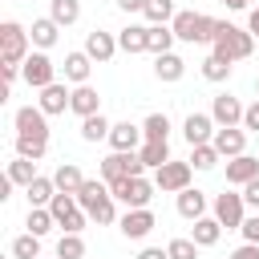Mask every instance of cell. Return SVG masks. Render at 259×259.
<instances>
[{
    "label": "cell",
    "instance_id": "23",
    "mask_svg": "<svg viewBox=\"0 0 259 259\" xmlns=\"http://www.w3.org/2000/svg\"><path fill=\"white\" fill-rule=\"evenodd\" d=\"M53 182H57V190H61V194H77V190L85 186V174H81V166H77V162H61V166H57V174H53Z\"/></svg>",
    "mask_w": 259,
    "mask_h": 259
},
{
    "label": "cell",
    "instance_id": "3",
    "mask_svg": "<svg viewBox=\"0 0 259 259\" xmlns=\"http://www.w3.org/2000/svg\"><path fill=\"white\" fill-rule=\"evenodd\" d=\"M170 28H174V36L186 40V45H214L219 20L206 16V12H178V16L170 20Z\"/></svg>",
    "mask_w": 259,
    "mask_h": 259
},
{
    "label": "cell",
    "instance_id": "32",
    "mask_svg": "<svg viewBox=\"0 0 259 259\" xmlns=\"http://www.w3.org/2000/svg\"><path fill=\"white\" fill-rule=\"evenodd\" d=\"M178 36H174V28L170 24H150V45H146V53H154V57H162V53H170V45H174Z\"/></svg>",
    "mask_w": 259,
    "mask_h": 259
},
{
    "label": "cell",
    "instance_id": "24",
    "mask_svg": "<svg viewBox=\"0 0 259 259\" xmlns=\"http://www.w3.org/2000/svg\"><path fill=\"white\" fill-rule=\"evenodd\" d=\"M146 45H150V28H142V24H130V28H121L117 32V49L121 53H146Z\"/></svg>",
    "mask_w": 259,
    "mask_h": 259
},
{
    "label": "cell",
    "instance_id": "4",
    "mask_svg": "<svg viewBox=\"0 0 259 259\" xmlns=\"http://www.w3.org/2000/svg\"><path fill=\"white\" fill-rule=\"evenodd\" d=\"M28 32H24V24H16V20H4L0 24V61L4 65H24L28 61Z\"/></svg>",
    "mask_w": 259,
    "mask_h": 259
},
{
    "label": "cell",
    "instance_id": "12",
    "mask_svg": "<svg viewBox=\"0 0 259 259\" xmlns=\"http://www.w3.org/2000/svg\"><path fill=\"white\" fill-rule=\"evenodd\" d=\"M210 146L219 150V158H239V154H247V130L243 125H227V130H214V138H210Z\"/></svg>",
    "mask_w": 259,
    "mask_h": 259
},
{
    "label": "cell",
    "instance_id": "16",
    "mask_svg": "<svg viewBox=\"0 0 259 259\" xmlns=\"http://www.w3.org/2000/svg\"><path fill=\"white\" fill-rule=\"evenodd\" d=\"M85 53H89V61L105 65V61L117 53V36H113V32H105V28H93V32L85 36Z\"/></svg>",
    "mask_w": 259,
    "mask_h": 259
},
{
    "label": "cell",
    "instance_id": "43",
    "mask_svg": "<svg viewBox=\"0 0 259 259\" xmlns=\"http://www.w3.org/2000/svg\"><path fill=\"white\" fill-rule=\"evenodd\" d=\"M243 239H247V243H255V247H259V214H251V219H247V223H243Z\"/></svg>",
    "mask_w": 259,
    "mask_h": 259
},
{
    "label": "cell",
    "instance_id": "28",
    "mask_svg": "<svg viewBox=\"0 0 259 259\" xmlns=\"http://www.w3.org/2000/svg\"><path fill=\"white\" fill-rule=\"evenodd\" d=\"M49 16H53L61 28H69V24L81 20V0H49Z\"/></svg>",
    "mask_w": 259,
    "mask_h": 259
},
{
    "label": "cell",
    "instance_id": "7",
    "mask_svg": "<svg viewBox=\"0 0 259 259\" xmlns=\"http://www.w3.org/2000/svg\"><path fill=\"white\" fill-rule=\"evenodd\" d=\"M214 219H219L227 231H243V223H247V202H243V194H235V190L214 194Z\"/></svg>",
    "mask_w": 259,
    "mask_h": 259
},
{
    "label": "cell",
    "instance_id": "27",
    "mask_svg": "<svg viewBox=\"0 0 259 259\" xmlns=\"http://www.w3.org/2000/svg\"><path fill=\"white\" fill-rule=\"evenodd\" d=\"M24 227H28V235L45 239V235L57 227V219H53V210H49V206H28V219H24Z\"/></svg>",
    "mask_w": 259,
    "mask_h": 259
},
{
    "label": "cell",
    "instance_id": "8",
    "mask_svg": "<svg viewBox=\"0 0 259 259\" xmlns=\"http://www.w3.org/2000/svg\"><path fill=\"white\" fill-rule=\"evenodd\" d=\"M146 166H142V158H138V150L134 154H109V158H101V178L113 186V182H121V178H138Z\"/></svg>",
    "mask_w": 259,
    "mask_h": 259
},
{
    "label": "cell",
    "instance_id": "33",
    "mask_svg": "<svg viewBox=\"0 0 259 259\" xmlns=\"http://www.w3.org/2000/svg\"><path fill=\"white\" fill-rule=\"evenodd\" d=\"M8 178H12L16 186L28 190V186L36 182V162H28V158H12V162H8Z\"/></svg>",
    "mask_w": 259,
    "mask_h": 259
},
{
    "label": "cell",
    "instance_id": "26",
    "mask_svg": "<svg viewBox=\"0 0 259 259\" xmlns=\"http://www.w3.org/2000/svg\"><path fill=\"white\" fill-rule=\"evenodd\" d=\"M219 235H223V223L219 219H194V227H190V239L198 243V247H214L219 243Z\"/></svg>",
    "mask_w": 259,
    "mask_h": 259
},
{
    "label": "cell",
    "instance_id": "14",
    "mask_svg": "<svg viewBox=\"0 0 259 259\" xmlns=\"http://www.w3.org/2000/svg\"><path fill=\"white\" fill-rule=\"evenodd\" d=\"M117 227H121V235H125V239H134V243H138V239H146V235L158 227V219H154V210H150V206H142V210H125Z\"/></svg>",
    "mask_w": 259,
    "mask_h": 259
},
{
    "label": "cell",
    "instance_id": "40",
    "mask_svg": "<svg viewBox=\"0 0 259 259\" xmlns=\"http://www.w3.org/2000/svg\"><path fill=\"white\" fill-rule=\"evenodd\" d=\"M12 255H16V259H40V239H36V235L12 239Z\"/></svg>",
    "mask_w": 259,
    "mask_h": 259
},
{
    "label": "cell",
    "instance_id": "15",
    "mask_svg": "<svg viewBox=\"0 0 259 259\" xmlns=\"http://www.w3.org/2000/svg\"><path fill=\"white\" fill-rule=\"evenodd\" d=\"M214 130H219V125H214L210 113H190V117L182 121V138H186L190 146H206V142L214 138Z\"/></svg>",
    "mask_w": 259,
    "mask_h": 259
},
{
    "label": "cell",
    "instance_id": "19",
    "mask_svg": "<svg viewBox=\"0 0 259 259\" xmlns=\"http://www.w3.org/2000/svg\"><path fill=\"white\" fill-rule=\"evenodd\" d=\"M69 109H73V113L85 121V117L101 113V93H97L93 85H77V89H73V105H69Z\"/></svg>",
    "mask_w": 259,
    "mask_h": 259
},
{
    "label": "cell",
    "instance_id": "6",
    "mask_svg": "<svg viewBox=\"0 0 259 259\" xmlns=\"http://www.w3.org/2000/svg\"><path fill=\"white\" fill-rule=\"evenodd\" d=\"M190 174H194V166L190 162H166V166H158L154 170V186L162 190V194H182L186 186H190Z\"/></svg>",
    "mask_w": 259,
    "mask_h": 259
},
{
    "label": "cell",
    "instance_id": "10",
    "mask_svg": "<svg viewBox=\"0 0 259 259\" xmlns=\"http://www.w3.org/2000/svg\"><path fill=\"white\" fill-rule=\"evenodd\" d=\"M16 134H20V138L49 142V113H45L40 105H20V109H16Z\"/></svg>",
    "mask_w": 259,
    "mask_h": 259
},
{
    "label": "cell",
    "instance_id": "1",
    "mask_svg": "<svg viewBox=\"0 0 259 259\" xmlns=\"http://www.w3.org/2000/svg\"><path fill=\"white\" fill-rule=\"evenodd\" d=\"M113 202H117V198L109 194V182H105V178H85V186L77 190V206H81L93 223H101V227L117 219V206H113Z\"/></svg>",
    "mask_w": 259,
    "mask_h": 259
},
{
    "label": "cell",
    "instance_id": "48",
    "mask_svg": "<svg viewBox=\"0 0 259 259\" xmlns=\"http://www.w3.org/2000/svg\"><path fill=\"white\" fill-rule=\"evenodd\" d=\"M247 32L259 40V8H251V12H247Z\"/></svg>",
    "mask_w": 259,
    "mask_h": 259
},
{
    "label": "cell",
    "instance_id": "38",
    "mask_svg": "<svg viewBox=\"0 0 259 259\" xmlns=\"http://www.w3.org/2000/svg\"><path fill=\"white\" fill-rule=\"evenodd\" d=\"M49 150V142H36V138H20L16 134V158H28V162H40Z\"/></svg>",
    "mask_w": 259,
    "mask_h": 259
},
{
    "label": "cell",
    "instance_id": "11",
    "mask_svg": "<svg viewBox=\"0 0 259 259\" xmlns=\"http://www.w3.org/2000/svg\"><path fill=\"white\" fill-rule=\"evenodd\" d=\"M243 113H247V105H243L239 97H231V93H219V97L210 101V117H214L219 130H227V125H243Z\"/></svg>",
    "mask_w": 259,
    "mask_h": 259
},
{
    "label": "cell",
    "instance_id": "50",
    "mask_svg": "<svg viewBox=\"0 0 259 259\" xmlns=\"http://www.w3.org/2000/svg\"><path fill=\"white\" fill-rule=\"evenodd\" d=\"M255 93H259V77H255Z\"/></svg>",
    "mask_w": 259,
    "mask_h": 259
},
{
    "label": "cell",
    "instance_id": "20",
    "mask_svg": "<svg viewBox=\"0 0 259 259\" xmlns=\"http://www.w3.org/2000/svg\"><path fill=\"white\" fill-rule=\"evenodd\" d=\"M57 36H61V24L53 20V16H40V20H32V28H28V40L45 53V49H53L57 45Z\"/></svg>",
    "mask_w": 259,
    "mask_h": 259
},
{
    "label": "cell",
    "instance_id": "22",
    "mask_svg": "<svg viewBox=\"0 0 259 259\" xmlns=\"http://www.w3.org/2000/svg\"><path fill=\"white\" fill-rule=\"evenodd\" d=\"M182 73H186V61L178 57V53H162V57H154V77L158 81H182Z\"/></svg>",
    "mask_w": 259,
    "mask_h": 259
},
{
    "label": "cell",
    "instance_id": "29",
    "mask_svg": "<svg viewBox=\"0 0 259 259\" xmlns=\"http://www.w3.org/2000/svg\"><path fill=\"white\" fill-rule=\"evenodd\" d=\"M109 130H113V121L105 113H93V117L81 121V138L85 142H109Z\"/></svg>",
    "mask_w": 259,
    "mask_h": 259
},
{
    "label": "cell",
    "instance_id": "41",
    "mask_svg": "<svg viewBox=\"0 0 259 259\" xmlns=\"http://www.w3.org/2000/svg\"><path fill=\"white\" fill-rule=\"evenodd\" d=\"M166 251H170V259H198V243H194L190 235H186V239H170Z\"/></svg>",
    "mask_w": 259,
    "mask_h": 259
},
{
    "label": "cell",
    "instance_id": "44",
    "mask_svg": "<svg viewBox=\"0 0 259 259\" xmlns=\"http://www.w3.org/2000/svg\"><path fill=\"white\" fill-rule=\"evenodd\" d=\"M243 202H247V206H255V210H259V178H255V182H247V186H243Z\"/></svg>",
    "mask_w": 259,
    "mask_h": 259
},
{
    "label": "cell",
    "instance_id": "37",
    "mask_svg": "<svg viewBox=\"0 0 259 259\" xmlns=\"http://www.w3.org/2000/svg\"><path fill=\"white\" fill-rule=\"evenodd\" d=\"M231 69H235V65H231V61H223V57H214V53L202 61V77H206V81H227V77H231Z\"/></svg>",
    "mask_w": 259,
    "mask_h": 259
},
{
    "label": "cell",
    "instance_id": "31",
    "mask_svg": "<svg viewBox=\"0 0 259 259\" xmlns=\"http://www.w3.org/2000/svg\"><path fill=\"white\" fill-rule=\"evenodd\" d=\"M24 194H28V206H49V202L57 198V182L45 178V174H36V182H32Z\"/></svg>",
    "mask_w": 259,
    "mask_h": 259
},
{
    "label": "cell",
    "instance_id": "46",
    "mask_svg": "<svg viewBox=\"0 0 259 259\" xmlns=\"http://www.w3.org/2000/svg\"><path fill=\"white\" fill-rule=\"evenodd\" d=\"M138 259H170V251H162V247H142Z\"/></svg>",
    "mask_w": 259,
    "mask_h": 259
},
{
    "label": "cell",
    "instance_id": "25",
    "mask_svg": "<svg viewBox=\"0 0 259 259\" xmlns=\"http://www.w3.org/2000/svg\"><path fill=\"white\" fill-rule=\"evenodd\" d=\"M178 214H182V219H190V223H194V219H202V214H206V194H202V190H194V186H186V190L178 194Z\"/></svg>",
    "mask_w": 259,
    "mask_h": 259
},
{
    "label": "cell",
    "instance_id": "36",
    "mask_svg": "<svg viewBox=\"0 0 259 259\" xmlns=\"http://www.w3.org/2000/svg\"><path fill=\"white\" fill-rule=\"evenodd\" d=\"M190 166L194 170H214L219 166V150L206 142V146H190Z\"/></svg>",
    "mask_w": 259,
    "mask_h": 259
},
{
    "label": "cell",
    "instance_id": "39",
    "mask_svg": "<svg viewBox=\"0 0 259 259\" xmlns=\"http://www.w3.org/2000/svg\"><path fill=\"white\" fill-rule=\"evenodd\" d=\"M57 259H85V239H81V235H61Z\"/></svg>",
    "mask_w": 259,
    "mask_h": 259
},
{
    "label": "cell",
    "instance_id": "18",
    "mask_svg": "<svg viewBox=\"0 0 259 259\" xmlns=\"http://www.w3.org/2000/svg\"><path fill=\"white\" fill-rule=\"evenodd\" d=\"M49 117H57V113H65L69 105H73V89H65L61 81H53L49 89H40V101H36Z\"/></svg>",
    "mask_w": 259,
    "mask_h": 259
},
{
    "label": "cell",
    "instance_id": "35",
    "mask_svg": "<svg viewBox=\"0 0 259 259\" xmlns=\"http://www.w3.org/2000/svg\"><path fill=\"white\" fill-rule=\"evenodd\" d=\"M150 24H170L178 12H174V0H146V12H142Z\"/></svg>",
    "mask_w": 259,
    "mask_h": 259
},
{
    "label": "cell",
    "instance_id": "9",
    "mask_svg": "<svg viewBox=\"0 0 259 259\" xmlns=\"http://www.w3.org/2000/svg\"><path fill=\"white\" fill-rule=\"evenodd\" d=\"M20 77H24L32 89H49V85L57 81V65H53V61L36 49V53H28V61L20 65Z\"/></svg>",
    "mask_w": 259,
    "mask_h": 259
},
{
    "label": "cell",
    "instance_id": "42",
    "mask_svg": "<svg viewBox=\"0 0 259 259\" xmlns=\"http://www.w3.org/2000/svg\"><path fill=\"white\" fill-rule=\"evenodd\" d=\"M243 130H247V134H259V97L247 105V113H243Z\"/></svg>",
    "mask_w": 259,
    "mask_h": 259
},
{
    "label": "cell",
    "instance_id": "21",
    "mask_svg": "<svg viewBox=\"0 0 259 259\" xmlns=\"http://www.w3.org/2000/svg\"><path fill=\"white\" fill-rule=\"evenodd\" d=\"M89 69H93V61H89L85 49H81V53H65V81H73V85H89Z\"/></svg>",
    "mask_w": 259,
    "mask_h": 259
},
{
    "label": "cell",
    "instance_id": "45",
    "mask_svg": "<svg viewBox=\"0 0 259 259\" xmlns=\"http://www.w3.org/2000/svg\"><path fill=\"white\" fill-rule=\"evenodd\" d=\"M227 259H259V247H255V243H243V247H235Z\"/></svg>",
    "mask_w": 259,
    "mask_h": 259
},
{
    "label": "cell",
    "instance_id": "49",
    "mask_svg": "<svg viewBox=\"0 0 259 259\" xmlns=\"http://www.w3.org/2000/svg\"><path fill=\"white\" fill-rule=\"evenodd\" d=\"M223 4H227L231 12H247V8H251V0H223Z\"/></svg>",
    "mask_w": 259,
    "mask_h": 259
},
{
    "label": "cell",
    "instance_id": "34",
    "mask_svg": "<svg viewBox=\"0 0 259 259\" xmlns=\"http://www.w3.org/2000/svg\"><path fill=\"white\" fill-rule=\"evenodd\" d=\"M142 134H146V142H166L170 138V117L166 113H150L142 121Z\"/></svg>",
    "mask_w": 259,
    "mask_h": 259
},
{
    "label": "cell",
    "instance_id": "17",
    "mask_svg": "<svg viewBox=\"0 0 259 259\" xmlns=\"http://www.w3.org/2000/svg\"><path fill=\"white\" fill-rule=\"evenodd\" d=\"M255 178H259V158L239 154V158L227 162V186H247V182H255Z\"/></svg>",
    "mask_w": 259,
    "mask_h": 259
},
{
    "label": "cell",
    "instance_id": "47",
    "mask_svg": "<svg viewBox=\"0 0 259 259\" xmlns=\"http://www.w3.org/2000/svg\"><path fill=\"white\" fill-rule=\"evenodd\" d=\"M121 12H146V0H117Z\"/></svg>",
    "mask_w": 259,
    "mask_h": 259
},
{
    "label": "cell",
    "instance_id": "30",
    "mask_svg": "<svg viewBox=\"0 0 259 259\" xmlns=\"http://www.w3.org/2000/svg\"><path fill=\"white\" fill-rule=\"evenodd\" d=\"M138 158H142L146 170H158V166L170 162V142H146V146L138 150Z\"/></svg>",
    "mask_w": 259,
    "mask_h": 259
},
{
    "label": "cell",
    "instance_id": "13",
    "mask_svg": "<svg viewBox=\"0 0 259 259\" xmlns=\"http://www.w3.org/2000/svg\"><path fill=\"white\" fill-rule=\"evenodd\" d=\"M109 146H113L117 154H134V150L146 146V134H142V125H134V121H113V130H109Z\"/></svg>",
    "mask_w": 259,
    "mask_h": 259
},
{
    "label": "cell",
    "instance_id": "2",
    "mask_svg": "<svg viewBox=\"0 0 259 259\" xmlns=\"http://www.w3.org/2000/svg\"><path fill=\"white\" fill-rule=\"evenodd\" d=\"M255 53V36L247 32V28H239V24H231V20H219V28H214V57H223V61H247Z\"/></svg>",
    "mask_w": 259,
    "mask_h": 259
},
{
    "label": "cell",
    "instance_id": "5",
    "mask_svg": "<svg viewBox=\"0 0 259 259\" xmlns=\"http://www.w3.org/2000/svg\"><path fill=\"white\" fill-rule=\"evenodd\" d=\"M154 190H158V186H154L146 174H138V178H121V182L109 186V194H113L117 202H125V210H142V206H150Z\"/></svg>",
    "mask_w": 259,
    "mask_h": 259
}]
</instances>
